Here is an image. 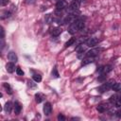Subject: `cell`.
Returning a JSON list of instances; mask_svg holds the SVG:
<instances>
[{
    "mask_svg": "<svg viewBox=\"0 0 121 121\" xmlns=\"http://www.w3.org/2000/svg\"><path fill=\"white\" fill-rule=\"evenodd\" d=\"M114 83H115V82H114V80H113V79H110V80H109V81H107L106 83L102 84V85L98 88V91H99L100 93H104V92L108 91L109 89H111Z\"/></svg>",
    "mask_w": 121,
    "mask_h": 121,
    "instance_id": "6da1fadb",
    "label": "cell"
},
{
    "mask_svg": "<svg viewBox=\"0 0 121 121\" xmlns=\"http://www.w3.org/2000/svg\"><path fill=\"white\" fill-rule=\"evenodd\" d=\"M97 43H98V39H97V38H95V37H91V38H89V39L86 41V44H87L88 46H91V47L96 45Z\"/></svg>",
    "mask_w": 121,
    "mask_h": 121,
    "instance_id": "7a4b0ae2",
    "label": "cell"
},
{
    "mask_svg": "<svg viewBox=\"0 0 121 121\" xmlns=\"http://www.w3.org/2000/svg\"><path fill=\"white\" fill-rule=\"evenodd\" d=\"M43 111L44 112L45 115H50L51 112H52V106L49 102H46L44 105H43Z\"/></svg>",
    "mask_w": 121,
    "mask_h": 121,
    "instance_id": "3957f363",
    "label": "cell"
},
{
    "mask_svg": "<svg viewBox=\"0 0 121 121\" xmlns=\"http://www.w3.org/2000/svg\"><path fill=\"white\" fill-rule=\"evenodd\" d=\"M78 30V26H77V25H76V23H75V21L73 22V23H71V25L69 26V28H68V32L70 33V34H75L77 31Z\"/></svg>",
    "mask_w": 121,
    "mask_h": 121,
    "instance_id": "277c9868",
    "label": "cell"
},
{
    "mask_svg": "<svg viewBox=\"0 0 121 121\" xmlns=\"http://www.w3.org/2000/svg\"><path fill=\"white\" fill-rule=\"evenodd\" d=\"M99 51H100V49H98V48H93V49L89 50L88 52H86V56L87 57H95L96 55H98Z\"/></svg>",
    "mask_w": 121,
    "mask_h": 121,
    "instance_id": "5b68a950",
    "label": "cell"
},
{
    "mask_svg": "<svg viewBox=\"0 0 121 121\" xmlns=\"http://www.w3.org/2000/svg\"><path fill=\"white\" fill-rule=\"evenodd\" d=\"M8 59H9V60H10V61H12V62H16V61L18 60V58H17L15 52H13V51L9 52V54H8Z\"/></svg>",
    "mask_w": 121,
    "mask_h": 121,
    "instance_id": "8992f818",
    "label": "cell"
},
{
    "mask_svg": "<svg viewBox=\"0 0 121 121\" xmlns=\"http://www.w3.org/2000/svg\"><path fill=\"white\" fill-rule=\"evenodd\" d=\"M6 69H7V71H8L9 73H13V72L15 71V64H14V62L9 61V63H7Z\"/></svg>",
    "mask_w": 121,
    "mask_h": 121,
    "instance_id": "52a82bcc",
    "label": "cell"
},
{
    "mask_svg": "<svg viewBox=\"0 0 121 121\" xmlns=\"http://www.w3.org/2000/svg\"><path fill=\"white\" fill-rule=\"evenodd\" d=\"M61 32H62V29L60 27H54V28L51 29V35L54 36V37L59 36Z\"/></svg>",
    "mask_w": 121,
    "mask_h": 121,
    "instance_id": "ba28073f",
    "label": "cell"
},
{
    "mask_svg": "<svg viewBox=\"0 0 121 121\" xmlns=\"http://www.w3.org/2000/svg\"><path fill=\"white\" fill-rule=\"evenodd\" d=\"M13 108H14V113L15 114H19L21 112V110H22V106L19 102H15L14 105H13Z\"/></svg>",
    "mask_w": 121,
    "mask_h": 121,
    "instance_id": "9c48e42d",
    "label": "cell"
},
{
    "mask_svg": "<svg viewBox=\"0 0 121 121\" xmlns=\"http://www.w3.org/2000/svg\"><path fill=\"white\" fill-rule=\"evenodd\" d=\"M94 58H95V57H87V58L83 59V60H82L81 64H82V65H86V64H89V63L94 62V60H95V59H94Z\"/></svg>",
    "mask_w": 121,
    "mask_h": 121,
    "instance_id": "30bf717a",
    "label": "cell"
},
{
    "mask_svg": "<svg viewBox=\"0 0 121 121\" xmlns=\"http://www.w3.org/2000/svg\"><path fill=\"white\" fill-rule=\"evenodd\" d=\"M75 23H76V25H77L78 30H81V29L84 28V22H83L81 19H77V20H75Z\"/></svg>",
    "mask_w": 121,
    "mask_h": 121,
    "instance_id": "8fae6325",
    "label": "cell"
},
{
    "mask_svg": "<svg viewBox=\"0 0 121 121\" xmlns=\"http://www.w3.org/2000/svg\"><path fill=\"white\" fill-rule=\"evenodd\" d=\"M11 109H12V104H11L10 101H8V102L5 104V106H4V111H5L7 113H9V112H11Z\"/></svg>",
    "mask_w": 121,
    "mask_h": 121,
    "instance_id": "7c38bea8",
    "label": "cell"
},
{
    "mask_svg": "<svg viewBox=\"0 0 121 121\" xmlns=\"http://www.w3.org/2000/svg\"><path fill=\"white\" fill-rule=\"evenodd\" d=\"M64 8H65L64 2L61 1V0H59V1L57 2V4H56V9H58V10H62Z\"/></svg>",
    "mask_w": 121,
    "mask_h": 121,
    "instance_id": "4fadbf2b",
    "label": "cell"
},
{
    "mask_svg": "<svg viewBox=\"0 0 121 121\" xmlns=\"http://www.w3.org/2000/svg\"><path fill=\"white\" fill-rule=\"evenodd\" d=\"M43 95H42L41 93H37L36 95H35V100H36V102L37 103H41L43 100Z\"/></svg>",
    "mask_w": 121,
    "mask_h": 121,
    "instance_id": "5bb4252c",
    "label": "cell"
},
{
    "mask_svg": "<svg viewBox=\"0 0 121 121\" xmlns=\"http://www.w3.org/2000/svg\"><path fill=\"white\" fill-rule=\"evenodd\" d=\"M112 89L114 92H121V83L115 82V83L112 85Z\"/></svg>",
    "mask_w": 121,
    "mask_h": 121,
    "instance_id": "9a60e30c",
    "label": "cell"
},
{
    "mask_svg": "<svg viewBox=\"0 0 121 121\" xmlns=\"http://www.w3.org/2000/svg\"><path fill=\"white\" fill-rule=\"evenodd\" d=\"M96 110L99 112H104L106 110H107V105L105 104H100L96 107Z\"/></svg>",
    "mask_w": 121,
    "mask_h": 121,
    "instance_id": "2e32d148",
    "label": "cell"
},
{
    "mask_svg": "<svg viewBox=\"0 0 121 121\" xmlns=\"http://www.w3.org/2000/svg\"><path fill=\"white\" fill-rule=\"evenodd\" d=\"M44 21H45V23L46 24H51L53 21H54V19H53V17H52V15L51 14H47V15H45V17H44Z\"/></svg>",
    "mask_w": 121,
    "mask_h": 121,
    "instance_id": "e0dca14e",
    "label": "cell"
},
{
    "mask_svg": "<svg viewBox=\"0 0 121 121\" xmlns=\"http://www.w3.org/2000/svg\"><path fill=\"white\" fill-rule=\"evenodd\" d=\"M112 70V65H106V66H103L102 73H103V74H107V73L111 72Z\"/></svg>",
    "mask_w": 121,
    "mask_h": 121,
    "instance_id": "ac0fdd59",
    "label": "cell"
},
{
    "mask_svg": "<svg viewBox=\"0 0 121 121\" xmlns=\"http://www.w3.org/2000/svg\"><path fill=\"white\" fill-rule=\"evenodd\" d=\"M32 78H33V80L36 81V82L42 81V76H41L40 74H34V75L32 76Z\"/></svg>",
    "mask_w": 121,
    "mask_h": 121,
    "instance_id": "d6986e66",
    "label": "cell"
},
{
    "mask_svg": "<svg viewBox=\"0 0 121 121\" xmlns=\"http://www.w3.org/2000/svg\"><path fill=\"white\" fill-rule=\"evenodd\" d=\"M3 86H4V88L7 90V92L9 93V94H12V89H11V87H10V85L9 84V83H4L3 84Z\"/></svg>",
    "mask_w": 121,
    "mask_h": 121,
    "instance_id": "ffe728a7",
    "label": "cell"
},
{
    "mask_svg": "<svg viewBox=\"0 0 121 121\" xmlns=\"http://www.w3.org/2000/svg\"><path fill=\"white\" fill-rule=\"evenodd\" d=\"M51 75H52V77H53V78H58L60 77L59 72H58V70H57V68H56V67H54V68H53Z\"/></svg>",
    "mask_w": 121,
    "mask_h": 121,
    "instance_id": "44dd1931",
    "label": "cell"
},
{
    "mask_svg": "<svg viewBox=\"0 0 121 121\" xmlns=\"http://www.w3.org/2000/svg\"><path fill=\"white\" fill-rule=\"evenodd\" d=\"M76 42V39L75 38H71L70 40H68L66 43H65V47H68V46H70V45H72V44H74V43Z\"/></svg>",
    "mask_w": 121,
    "mask_h": 121,
    "instance_id": "7402d4cb",
    "label": "cell"
},
{
    "mask_svg": "<svg viewBox=\"0 0 121 121\" xmlns=\"http://www.w3.org/2000/svg\"><path fill=\"white\" fill-rule=\"evenodd\" d=\"M10 14H11V12H10V11H8V10H6V11H4V12L2 13L1 19H5V18H8V17H9V16H10Z\"/></svg>",
    "mask_w": 121,
    "mask_h": 121,
    "instance_id": "603a6c76",
    "label": "cell"
},
{
    "mask_svg": "<svg viewBox=\"0 0 121 121\" xmlns=\"http://www.w3.org/2000/svg\"><path fill=\"white\" fill-rule=\"evenodd\" d=\"M85 56H86V53H85V51H80V52H78V59H81V60H83Z\"/></svg>",
    "mask_w": 121,
    "mask_h": 121,
    "instance_id": "cb8c5ba5",
    "label": "cell"
},
{
    "mask_svg": "<svg viewBox=\"0 0 121 121\" xmlns=\"http://www.w3.org/2000/svg\"><path fill=\"white\" fill-rule=\"evenodd\" d=\"M16 74H17L18 76H24V71H23L20 67H17V68H16Z\"/></svg>",
    "mask_w": 121,
    "mask_h": 121,
    "instance_id": "d4e9b609",
    "label": "cell"
},
{
    "mask_svg": "<svg viewBox=\"0 0 121 121\" xmlns=\"http://www.w3.org/2000/svg\"><path fill=\"white\" fill-rule=\"evenodd\" d=\"M115 106L116 107H121V96H119V97H117V99H116V101H115Z\"/></svg>",
    "mask_w": 121,
    "mask_h": 121,
    "instance_id": "484cf974",
    "label": "cell"
},
{
    "mask_svg": "<svg viewBox=\"0 0 121 121\" xmlns=\"http://www.w3.org/2000/svg\"><path fill=\"white\" fill-rule=\"evenodd\" d=\"M27 83H28V86H30L31 88H35L36 87V84L33 83V81H31V80H27Z\"/></svg>",
    "mask_w": 121,
    "mask_h": 121,
    "instance_id": "4316f807",
    "label": "cell"
},
{
    "mask_svg": "<svg viewBox=\"0 0 121 121\" xmlns=\"http://www.w3.org/2000/svg\"><path fill=\"white\" fill-rule=\"evenodd\" d=\"M116 99H117V95H112V96H111V98H110V101H111V102H114V103H115Z\"/></svg>",
    "mask_w": 121,
    "mask_h": 121,
    "instance_id": "83f0119b",
    "label": "cell"
},
{
    "mask_svg": "<svg viewBox=\"0 0 121 121\" xmlns=\"http://www.w3.org/2000/svg\"><path fill=\"white\" fill-rule=\"evenodd\" d=\"M58 120H60V121H64L65 120V117H64V115H62V114H59L58 115Z\"/></svg>",
    "mask_w": 121,
    "mask_h": 121,
    "instance_id": "f1b7e54d",
    "label": "cell"
},
{
    "mask_svg": "<svg viewBox=\"0 0 121 121\" xmlns=\"http://www.w3.org/2000/svg\"><path fill=\"white\" fill-rule=\"evenodd\" d=\"M9 3V0H0V4L1 6H6Z\"/></svg>",
    "mask_w": 121,
    "mask_h": 121,
    "instance_id": "f546056e",
    "label": "cell"
},
{
    "mask_svg": "<svg viewBox=\"0 0 121 121\" xmlns=\"http://www.w3.org/2000/svg\"><path fill=\"white\" fill-rule=\"evenodd\" d=\"M1 33H2L1 39H4V37H5V31H4V28H3V27H1Z\"/></svg>",
    "mask_w": 121,
    "mask_h": 121,
    "instance_id": "4dcf8cb0",
    "label": "cell"
},
{
    "mask_svg": "<svg viewBox=\"0 0 121 121\" xmlns=\"http://www.w3.org/2000/svg\"><path fill=\"white\" fill-rule=\"evenodd\" d=\"M26 4H33V3H35V0H26Z\"/></svg>",
    "mask_w": 121,
    "mask_h": 121,
    "instance_id": "1f68e13d",
    "label": "cell"
},
{
    "mask_svg": "<svg viewBox=\"0 0 121 121\" xmlns=\"http://www.w3.org/2000/svg\"><path fill=\"white\" fill-rule=\"evenodd\" d=\"M116 115H117V116H121V111H118V112H116Z\"/></svg>",
    "mask_w": 121,
    "mask_h": 121,
    "instance_id": "d6a6232c",
    "label": "cell"
},
{
    "mask_svg": "<svg viewBox=\"0 0 121 121\" xmlns=\"http://www.w3.org/2000/svg\"><path fill=\"white\" fill-rule=\"evenodd\" d=\"M75 1H76V2H78V3H80L82 0H75Z\"/></svg>",
    "mask_w": 121,
    "mask_h": 121,
    "instance_id": "836d02e7",
    "label": "cell"
}]
</instances>
